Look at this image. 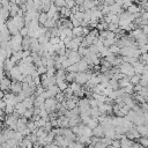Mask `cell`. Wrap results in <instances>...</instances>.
Instances as JSON below:
<instances>
[{
  "mask_svg": "<svg viewBox=\"0 0 148 148\" xmlns=\"http://www.w3.org/2000/svg\"><path fill=\"white\" fill-rule=\"evenodd\" d=\"M92 74H94V73H92ZM92 74H91L90 72H88V71H87V72H77L76 75H75V80H74V81L77 82V83L81 84V86H82V84H86V83L88 82V80L92 76Z\"/></svg>",
  "mask_w": 148,
  "mask_h": 148,
  "instance_id": "2",
  "label": "cell"
},
{
  "mask_svg": "<svg viewBox=\"0 0 148 148\" xmlns=\"http://www.w3.org/2000/svg\"><path fill=\"white\" fill-rule=\"evenodd\" d=\"M53 3L58 8H61V7H65L66 6V0H53Z\"/></svg>",
  "mask_w": 148,
  "mask_h": 148,
  "instance_id": "23",
  "label": "cell"
},
{
  "mask_svg": "<svg viewBox=\"0 0 148 148\" xmlns=\"http://www.w3.org/2000/svg\"><path fill=\"white\" fill-rule=\"evenodd\" d=\"M36 69H37V72H38V74H39V75L45 74V73H46V71H47V68H46L45 66H39V67H37Z\"/></svg>",
  "mask_w": 148,
  "mask_h": 148,
  "instance_id": "28",
  "label": "cell"
},
{
  "mask_svg": "<svg viewBox=\"0 0 148 148\" xmlns=\"http://www.w3.org/2000/svg\"><path fill=\"white\" fill-rule=\"evenodd\" d=\"M140 80H141V75H139V74H134L133 76H131L130 77V81H131V83L132 84H139L140 83Z\"/></svg>",
  "mask_w": 148,
  "mask_h": 148,
  "instance_id": "16",
  "label": "cell"
},
{
  "mask_svg": "<svg viewBox=\"0 0 148 148\" xmlns=\"http://www.w3.org/2000/svg\"><path fill=\"white\" fill-rule=\"evenodd\" d=\"M15 66V62L10 59V58H7L6 60H5V64H3V68H5V71L6 72H9L13 67Z\"/></svg>",
  "mask_w": 148,
  "mask_h": 148,
  "instance_id": "11",
  "label": "cell"
},
{
  "mask_svg": "<svg viewBox=\"0 0 148 148\" xmlns=\"http://www.w3.org/2000/svg\"><path fill=\"white\" fill-rule=\"evenodd\" d=\"M109 50H110V52L113 53V54H119V53H120V46H118L117 44H113V45L109 46Z\"/></svg>",
  "mask_w": 148,
  "mask_h": 148,
  "instance_id": "19",
  "label": "cell"
},
{
  "mask_svg": "<svg viewBox=\"0 0 148 148\" xmlns=\"http://www.w3.org/2000/svg\"><path fill=\"white\" fill-rule=\"evenodd\" d=\"M98 124H99V123H98V119H97V118H92V117H91V118L89 119V121L87 123V125H88L90 128H92V130H94Z\"/></svg>",
  "mask_w": 148,
  "mask_h": 148,
  "instance_id": "17",
  "label": "cell"
},
{
  "mask_svg": "<svg viewBox=\"0 0 148 148\" xmlns=\"http://www.w3.org/2000/svg\"><path fill=\"white\" fill-rule=\"evenodd\" d=\"M75 5H76L75 0H66V6H65V7H67V8L72 9V8L75 6Z\"/></svg>",
  "mask_w": 148,
  "mask_h": 148,
  "instance_id": "26",
  "label": "cell"
},
{
  "mask_svg": "<svg viewBox=\"0 0 148 148\" xmlns=\"http://www.w3.org/2000/svg\"><path fill=\"white\" fill-rule=\"evenodd\" d=\"M139 61H141L143 65H148V52H143L139 57Z\"/></svg>",
  "mask_w": 148,
  "mask_h": 148,
  "instance_id": "18",
  "label": "cell"
},
{
  "mask_svg": "<svg viewBox=\"0 0 148 148\" xmlns=\"http://www.w3.org/2000/svg\"><path fill=\"white\" fill-rule=\"evenodd\" d=\"M146 71H148V65H146Z\"/></svg>",
  "mask_w": 148,
  "mask_h": 148,
  "instance_id": "31",
  "label": "cell"
},
{
  "mask_svg": "<svg viewBox=\"0 0 148 148\" xmlns=\"http://www.w3.org/2000/svg\"><path fill=\"white\" fill-rule=\"evenodd\" d=\"M3 96H5V92L0 89V99H2V98H3Z\"/></svg>",
  "mask_w": 148,
  "mask_h": 148,
  "instance_id": "30",
  "label": "cell"
},
{
  "mask_svg": "<svg viewBox=\"0 0 148 148\" xmlns=\"http://www.w3.org/2000/svg\"><path fill=\"white\" fill-rule=\"evenodd\" d=\"M10 91L13 94H18L20 91H22V82L20 81H14L10 84Z\"/></svg>",
  "mask_w": 148,
  "mask_h": 148,
  "instance_id": "7",
  "label": "cell"
},
{
  "mask_svg": "<svg viewBox=\"0 0 148 148\" xmlns=\"http://www.w3.org/2000/svg\"><path fill=\"white\" fill-rule=\"evenodd\" d=\"M10 84H12V81L9 77L7 76H2L0 79V89L2 91H7V90H10Z\"/></svg>",
  "mask_w": 148,
  "mask_h": 148,
  "instance_id": "4",
  "label": "cell"
},
{
  "mask_svg": "<svg viewBox=\"0 0 148 148\" xmlns=\"http://www.w3.org/2000/svg\"><path fill=\"white\" fill-rule=\"evenodd\" d=\"M57 86L59 87V89L61 90V91H64L67 87H68V84H67V81H61V82H58L57 83Z\"/></svg>",
  "mask_w": 148,
  "mask_h": 148,
  "instance_id": "24",
  "label": "cell"
},
{
  "mask_svg": "<svg viewBox=\"0 0 148 148\" xmlns=\"http://www.w3.org/2000/svg\"><path fill=\"white\" fill-rule=\"evenodd\" d=\"M132 145H133V141L126 136L120 140V147L121 148H132Z\"/></svg>",
  "mask_w": 148,
  "mask_h": 148,
  "instance_id": "10",
  "label": "cell"
},
{
  "mask_svg": "<svg viewBox=\"0 0 148 148\" xmlns=\"http://www.w3.org/2000/svg\"><path fill=\"white\" fill-rule=\"evenodd\" d=\"M47 20H49V16H47V14H46L45 12L39 13V17H38V22H39V24H42V25H43Z\"/></svg>",
  "mask_w": 148,
  "mask_h": 148,
  "instance_id": "15",
  "label": "cell"
},
{
  "mask_svg": "<svg viewBox=\"0 0 148 148\" xmlns=\"http://www.w3.org/2000/svg\"><path fill=\"white\" fill-rule=\"evenodd\" d=\"M67 148H84V145L81 143V142H79V141H73V142H71L68 145Z\"/></svg>",
  "mask_w": 148,
  "mask_h": 148,
  "instance_id": "20",
  "label": "cell"
},
{
  "mask_svg": "<svg viewBox=\"0 0 148 148\" xmlns=\"http://www.w3.org/2000/svg\"><path fill=\"white\" fill-rule=\"evenodd\" d=\"M92 135L97 136V138H102L104 136V127L102 124H98L94 130H92Z\"/></svg>",
  "mask_w": 148,
  "mask_h": 148,
  "instance_id": "8",
  "label": "cell"
},
{
  "mask_svg": "<svg viewBox=\"0 0 148 148\" xmlns=\"http://www.w3.org/2000/svg\"><path fill=\"white\" fill-rule=\"evenodd\" d=\"M67 58L71 60L72 64H77L81 60V56L79 54L77 51H74V50H68L67 51Z\"/></svg>",
  "mask_w": 148,
  "mask_h": 148,
  "instance_id": "3",
  "label": "cell"
},
{
  "mask_svg": "<svg viewBox=\"0 0 148 148\" xmlns=\"http://www.w3.org/2000/svg\"><path fill=\"white\" fill-rule=\"evenodd\" d=\"M133 67H134V72L135 74H139V75H142V73L146 71V65H143L141 61H135L133 64Z\"/></svg>",
  "mask_w": 148,
  "mask_h": 148,
  "instance_id": "6",
  "label": "cell"
},
{
  "mask_svg": "<svg viewBox=\"0 0 148 148\" xmlns=\"http://www.w3.org/2000/svg\"><path fill=\"white\" fill-rule=\"evenodd\" d=\"M132 3H133L132 0H123V6L121 7H123V9H127Z\"/></svg>",
  "mask_w": 148,
  "mask_h": 148,
  "instance_id": "27",
  "label": "cell"
},
{
  "mask_svg": "<svg viewBox=\"0 0 148 148\" xmlns=\"http://www.w3.org/2000/svg\"><path fill=\"white\" fill-rule=\"evenodd\" d=\"M132 148H145L140 142H133V145H132Z\"/></svg>",
  "mask_w": 148,
  "mask_h": 148,
  "instance_id": "29",
  "label": "cell"
},
{
  "mask_svg": "<svg viewBox=\"0 0 148 148\" xmlns=\"http://www.w3.org/2000/svg\"><path fill=\"white\" fill-rule=\"evenodd\" d=\"M20 34H21V36H23V37L29 36V28H28V27H23V28L20 30Z\"/></svg>",
  "mask_w": 148,
  "mask_h": 148,
  "instance_id": "25",
  "label": "cell"
},
{
  "mask_svg": "<svg viewBox=\"0 0 148 148\" xmlns=\"http://www.w3.org/2000/svg\"><path fill=\"white\" fill-rule=\"evenodd\" d=\"M77 69H79V72H87L89 69V64L87 62L86 59H81L77 62Z\"/></svg>",
  "mask_w": 148,
  "mask_h": 148,
  "instance_id": "9",
  "label": "cell"
},
{
  "mask_svg": "<svg viewBox=\"0 0 148 148\" xmlns=\"http://www.w3.org/2000/svg\"><path fill=\"white\" fill-rule=\"evenodd\" d=\"M135 40H139V39H141L142 37H145L146 36V34H143V31H142V29L139 27V28H135V29H133L132 31H131V34H130Z\"/></svg>",
  "mask_w": 148,
  "mask_h": 148,
  "instance_id": "5",
  "label": "cell"
},
{
  "mask_svg": "<svg viewBox=\"0 0 148 148\" xmlns=\"http://www.w3.org/2000/svg\"><path fill=\"white\" fill-rule=\"evenodd\" d=\"M47 89H49V91L51 92V96H52V97H56V96H57V94H59V92L61 91V90L59 89V87H58L57 84L50 86V87H49Z\"/></svg>",
  "mask_w": 148,
  "mask_h": 148,
  "instance_id": "14",
  "label": "cell"
},
{
  "mask_svg": "<svg viewBox=\"0 0 148 148\" xmlns=\"http://www.w3.org/2000/svg\"><path fill=\"white\" fill-rule=\"evenodd\" d=\"M138 140V142H140L145 148H148V136H140Z\"/></svg>",
  "mask_w": 148,
  "mask_h": 148,
  "instance_id": "22",
  "label": "cell"
},
{
  "mask_svg": "<svg viewBox=\"0 0 148 148\" xmlns=\"http://www.w3.org/2000/svg\"><path fill=\"white\" fill-rule=\"evenodd\" d=\"M118 83H119V88H125V87H127V86L131 84V81H130V77L128 76H124L123 79H120L118 81Z\"/></svg>",
  "mask_w": 148,
  "mask_h": 148,
  "instance_id": "13",
  "label": "cell"
},
{
  "mask_svg": "<svg viewBox=\"0 0 148 148\" xmlns=\"http://www.w3.org/2000/svg\"><path fill=\"white\" fill-rule=\"evenodd\" d=\"M72 30H73V37H83V29H82V25L74 27Z\"/></svg>",
  "mask_w": 148,
  "mask_h": 148,
  "instance_id": "12",
  "label": "cell"
},
{
  "mask_svg": "<svg viewBox=\"0 0 148 148\" xmlns=\"http://www.w3.org/2000/svg\"><path fill=\"white\" fill-rule=\"evenodd\" d=\"M118 68H119V72L123 73L125 76L131 77V76H133V75L135 74L134 67H133V65L130 64V62H124V61H123V62L118 66Z\"/></svg>",
  "mask_w": 148,
  "mask_h": 148,
  "instance_id": "1",
  "label": "cell"
},
{
  "mask_svg": "<svg viewBox=\"0 0 148 148\" xmlns=\"http://www.w3.org/2000/svg\"><path fill=\"white\" fill-rule=\"evenodd\" d=\"M32 116H34V108H31V109H27V110L24 111V113H23V117L27 118V119H31Z\"/></svg>",
  "mask_w": 148,
  "mask_h": 148,
  "instance_id": "21",
  "label": "cell"
}]
</instances>
